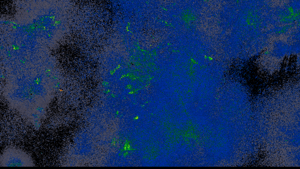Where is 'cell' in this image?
Here are the masks:
<instances>
[{
	"label": "cell",
	"mask_w": 300,
	"mask_h": 169,
	"mask_svg": "<svg viewBox=\"0 0 300 169\" xmlns=\"http://www.w3.org/2000/svg\"><path fill=\"white\" fill-rule=\"evenodd\" d=\"M0 166L30 167L34 166L31 158L25 153L15 148L6 150L1 156Z\"/></svg>",
	"instance_id": "cell-1"
}]
</instances>
